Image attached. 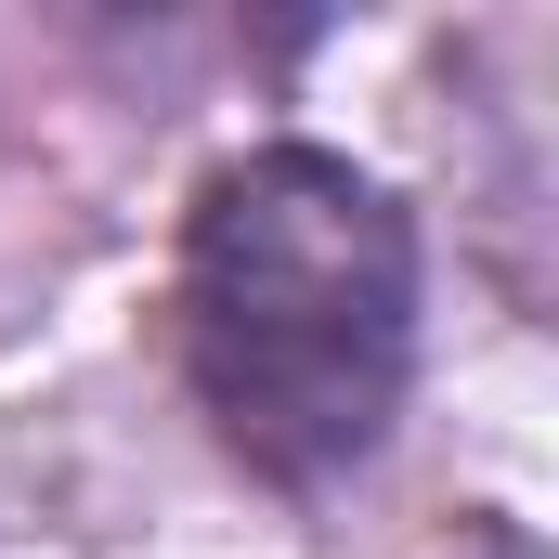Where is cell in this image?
<instances>
[{
    "instance_id": "cell-1",
    "label": "cell",
    "mask_w": 559,
    "mask_h": 559,
    "mask_svg": "<svg viewBox=\"0 0 559 559\" xmlns=\"http://www.w3.org/2000/svg\"><path fill=\"white\" fill-rule=\"evenodd\" d=\"M182 378L274 495H338L417 378V222L325 143L235 156L182 222Z\"/></svg>"
}]
</instances>
